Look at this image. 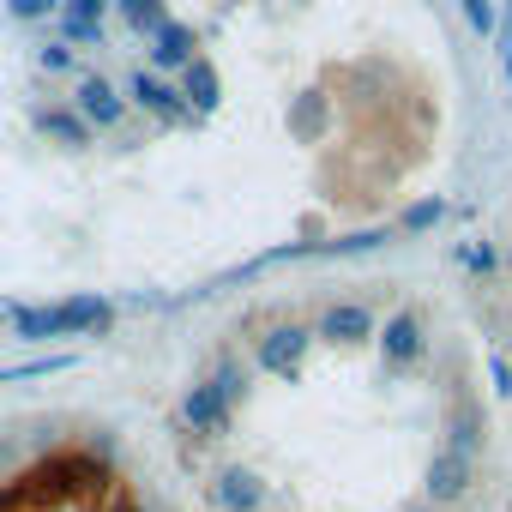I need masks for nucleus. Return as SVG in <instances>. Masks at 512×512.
<instances>
[{
  "label": "nucleus",
  "instance_id": "dca6fc26",
  "mask_svg": "<svg viewBox=\"0 0 512 512\" xmlns=\"http://www.w3.org/2000/svg\"><path fill=\"white\" fill-rule=\"evenodd\" d=\"M115 7H121V19H127L133 31H145V37H157V31L169 25V7H163V0H115Z\"/></svg>",
  "mask_w": 512,
  "mask_h": 512
},
{
  "label": "nucleus",
  "instance_id": "f257e3e1",
  "mask_svg": "<svg viewBox=\"0 0 512 512\" xmlns=\"http://www.w3.org/2000/svg\"><path fill=\"white\" fill-rule=\"evenodd\" d=\"M115 326V308L103 296H73V302H55V308H19L13 314V332L25 344H49V338H85V332H109Z\"/></svg>",
  "mask_w": 512,
  "mask_h": 512
},
{
  "label": "nucleus",
  "instance_id": "412c9836",
  "mask_svg": "<svg viewBox=\"0 0 512 512\" xmlns=\"http://www.w3.org/2000/svg\"><path fill=\"white\" fill-rule=\"evenodd\" d=\"M109 0H61V19H79V25H103Z\"/></svg>",
  "mask_w": 512,
  "mask_h": 512
},
{
  "label": "nucleus",
  "instance_id": "39448f33",
  "mask_svg": "<svg viewBox=\"0 0 512 512\" xmlns=\"http://www.w3.org/2000/svg\"><path fill=\"white\" fill-rule=\"evenodd\" d=\"M73 109L85 115V127H91V133H121V127H127V115H133V103H127L103 73H97V79H79Z\"/></svg>",
  "mask_w": 512,
  "mask_h": 512
},
{
  "label": "nucleus",
  "instance_id": "f03ea898",
  "mask_svg": "<svg viewBox=\"0 0 512 512\" xmlns=\"http://www.w3.org/2000/svg\"><path fill=\"white\" fill-rule=\"evenodd\" d=\"M470 488H476V452L440 440L428 458V506H458V500H470Z\"/></svg>",
  "mask_w": 512,
  "mask_h": 512
},
{
  "label": "nucleus",
  "instance_id": "aec40b11",
  "mask_svg": "<svg viewBox=\"0 0 512 512\" xmlns=\"http://www.w3.org/2000/svg\"><path fill=\"white\" fill-rule=\"evenodd\" d=\"M7 13H13L19 25H37V19H55V13H61V0H7Z\"/></svg>",
  "mask_w": 512,
  "mask_h": 512
},
{
  "label": "nucleus",
  "instance_id": "4468645a",
  "mask_svg": "<svg viewBox=\"0 0 512 512\" xmlns=\"http://www.w3.org/2000/svg\"><path fill=\"white\" fill-rule=\"evenodd\" d=\"M193 61H199V37L169 19V25L151 37V67H193Z\"/></svg>",
  "mask_w": 512,
  "mask_h": 512
},
{
  "label": "nucleus",
  "instance_id": "ddd939ff",
  "mask_svg": "<svg viewBox=\"0 0 512 512\" xmlns=\"http://www.w3.org/2000/svg\"><path fill=\"white\" fill-rule=\"evenodd\" d=\"M284 127H290V139H296V145H314V139L332 127V103H326L320 91H308V97H296V103H290Z\"/></svg>",
  "mask_w": 512,
  "mask_h": 512
},
{
  "label": "nucleus",
  "instance_id": "7ed1b4c3",
  "mask_svg": "<svg viewBox=\"0 0 512 512\" xmlns=\"http://www.w3.org/2000/svg\"><path fill=\"white\" fill-rule=\"evenodd\" d=\"M266 482L260 470H247V464H223L211 482H205V506L211 512H266Z\"/></svg>",
  "mask_w": 512,
  "mask_h": 512
},
{
  "label": "nucleus",
  "instance_id": "9d476101",
  "mask_svg": "<svg viewBox=\"0 0 512 512\" xmlns=\"http://www.w3.org/2000/svg\"><path fill=\"white\" fill-rule=\"evenodd\" d=\"M31 121H37V133H43V139L67 145V151H85V145H91V127H85V115H79L73 103H37V109H31Z\"/></svg>",
  "mask_w": 512,
  "mask_h": 512
},
{
  "label": "nucleus",
  "instance_id": "b1692460",
  "mask_svg": "<svg viewBox=\"0 0 512 512\" xmlns=\"http://www.w3.org/2000/svg\"><path fill=\"white\" fill-rule=\"evenodd\" d=\"M464 266L488 278V272H494V247H488V241H482V247H464Z\"/></svg>",
  "mask_w": 512,
  "mask_h": 512
},
{
  "label": "nucleus",
  "instance_id": "2eb2a0df",
  "mask_svg": "<svg viewBox=\"0 0 512 512\" xmlns=\"http://www.w3.org/2000/svg\"><path fill=\"white\" fill-rule=\"evenodd\" d=\"M205 380H211V392L235 410V404L247 398V362H241V350H217V362H211Z\"/></svg>",
  "mask_w": 512,
  "mask_h": 512
},
{
  "label": "nucleus",
  "instance_id": "bb28decb",
  "mask_svg": "<svg viewBox=\"0 0 512 512\" xmlns=\"http://www.w3.org/2000/svg\"><path fill=\"white\" fill-rule=\"evenodd\" d=\"M404 512H440V506H428V500H422V506H404Z\"/></svg>",
  "mask_w": 512,
  "mask_h": 512
},
{
  "label": "nucleus",
  "instance_id": "393cba45",
  "mask_svg": "<svg viewBox=\"0 0 512 512\" xmlns=\"http://www.w3.org/2000/svg\"><path fill=\"white\" fill-rule=\"evenodd\" d=\"M13 464H19V440L0 428V470H13Z\"/></svg>",
  "mask_w": 512,
  "mask_h": 512
},
{
  "label": "nucleus",
  "instance_id": "5701e85b",
  "mask_svg": "<svg viewBox=\"0 0 512 512\" xmlns=\"http://www.w3.org/2000/svg\"><path fill=\"white\" fill-rule=\"evenodd\" d=\"M488 380H494V392H500V398H512V362H506L500 350H488Z\"/></svg>",
  "mask_w": 512,
  "mask_h": 512
},
{
  "label": "nucleus",
  "instance_id": "f3484780",
  "mask_svg": "<svg viewBox=\"0 0 512 512\" xmlns=\"http://www.w3.org/2000/svg\"><path fill=\"white\" fill-rule=\"evenodd\" d=\"M458 13L476 37H500V0H458Z\"/></svg>",
  "mask_w": 512,
  "mask_h": 512
},
{
  "label": "nucleus",
  "instance_id": "1a4fd4ad",
  "mask_svg": "<svg viewBox=\"0 0 512 512\" xmlns=\"http://www.w3.org/2000/svg\"><path fill=\"white\" fill-rule=\"evenodd\" d=\"M181 422L193 428V434H223L229 428V404L211 392V380H187V392H181Z\"/></svg>",
  "mask_w": 512,
  "mask_h": 512
},
{
  "label": "nucleus",
  "instance_id": "a211bd4d",
  "mask_svg": "<svg viewBox=\"0 0 512 512\" xmlns=\"http://www.w3.org/2000/svg\"><path fill=\"white\" fill-rule=\"evenodd\" d=\"M97 512H145V500H139L121 476H109V488L97 494Z\"/></svg>",
  "mask_w": 512,
  "mask_h": 512
},
{
  "label": "nucleus",
  "instance_id": "6ab92c4d",
  "mask_svg": "<svg viewBox=\"0 0 512 512\" xmlns=\"http://www.w3.org/2000/svg\"><path fill=\"white\" fill-rule=\"evenodd\" d=\"M440 217H446V199H416V205L404 211V223H398V229H410V235H422V229H434Z\"/></svg>",
  "mask_w": 512,
  "mask_h": 512
},
{
  "label": "nucleus",
  "instance_id": "a878e982",
  "mask_svg": "<svg viewBox=\"0 0 512 512\" xmlns=\"http://www.w3.org/2000/svg\"><path fill=\"white\" fill-rule=\"evenodd\" d=\"M500 67H506V85H512V31H500Z\"/></svg>",
  "mask_w": 512,
  "mask_h": 512
},
{
  "label": "nucleus",
  "instance_id": "f8f14e48",
  "mask_svg": "<svg viewBox=\"0 0 512 512\" xmlns=\"http://www.w3.org/2000/svg\"><path fill=\"white\" fill-rule=\"evenodd\" d=\"M181 103L193 109V115H211L217 103H223V79H217V67L199 55L193 67H181Z\"/></svg>",
  "mask_w": 512,
  "mask_h": 512
},
{
  "label": "nucleus",
  "instance_id": "cd10ccee",
  "mask_svg": "<svg viewBox=\"0 0 512 512\" xmlns=\"http://www.w3.org/2000/svg\"><path fill=\"white\" fill-rule=\"evenodd\" d=\"M0 320H7V314H0Z\"/></svg>",
  "mask_w": 512,
  "mask_h": 512
},
{
  "label": "nucleus",
  "instance_id": "423d86ee",
  "mask_svg": "<svg viewBox=\"0 0 512 512\" xmlns=\"http://www.w3.org/2000/svg\"><path fill=\"white\" fill-rule=\"evenodd\" d=\"M308 350H314V326H296V320H290V326H272V338H260V344H253L260 368H266V374H278V380L302 374Z\"/></svg>",
  "mask_w": 512,
  "mask_h": 512
},
{
  "label": "nucleus",
  "instance_id": "20e7f679",
  "mask_svg": "<svg viewBox=\"0 0 512 512\" xmlns=\"http://www.w3.org/2000/svg\"><path fill=\"white\" fill-rule=\"evenodd\" d=\"M374 344H380V362H386V368H416V362H422V350H428L422 314H416V308H392V314L380 320Z\"/></svg>",
  "mask_w": 512,
  "mask_h": 512
},
{
  "label": "nucleus",
  "instance_id": "6e6552de",
  "mask_svg": "<svg viewBox=\"0 0 512 512\" xmlns=\"http://www.w3.org/2000/svg\"><path fill=\"white\" fill-rule=\"evenodd\" d=\"M374 332H380V314L368 302H332L314 326V338L326 344H374Z\"/></svg>",
  "mask_w": 512,
  "mask_h": 512
},
{
  "label": "nucleus",
  "instance_id": "4be33fe9",
  "mask_svg": "<svg viewBox=\"0 0 512 512\" xmlns=\"http://www.w3.org/2000/svg\"><path fill=\"white\" fill-rule=\"evenodd\" d=\"M37 67H43V73H73V49H67V43H43V49H37Z\"/></svg>",
  "mask_w": 512,
  "mask_h": 512
},
{
  "label": "nucleus",
  "instance_id": "0eeeda50",
  "mask_svg": "<svg viewBox=\"0 0 512 512\" xmlns=\"http://www.w3.org/2000/svg\"><path fill=\"white\" fill-rule=\"evenodd\" d=\"M127 103H133V109H151L163 127H193V121H199V115L181 103V91H175L163 73H145V67L133 73V85H127Z\"/></svg>",
  "mask_w": 512,
  "mask_h": 512
},
{
  "label": "nucleus",
  "instance_id": "9b49d317",
  "mask_svg": "<svg viewBox=\"0 0 512 512\" xmlns=\"http://www.w3.org/2000/svg\"><path fill=\"white\" fill-rule=\"evenodd\" d=\"M482 434H488V410H482V398H476V392H458V398L446 404V446L476 452Z\"/></svg>",
  "mask_w": 512,
  "mask_h": 512
}]
</instances>
